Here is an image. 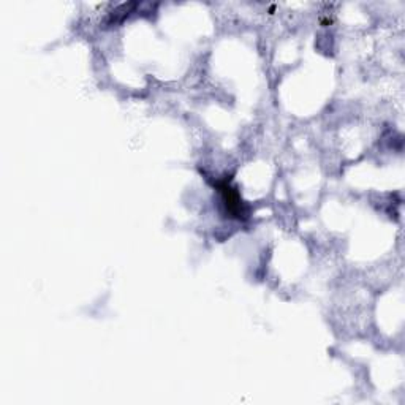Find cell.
<instances>
[{
	"instance_id": "obj_1",
	"label": "cell",
	"mask_w": 405,
	"mask_h": 405,
	"mask_svg": "<svg viewBox=\"0 0 405 405\" xmlns=\"http://www.w3.org/2000/svg\"><path fill=\"white\" fill-rule=\"evenodd\" d=\"M217 190L220 192L223 204L227 206V211L232 217H236V219H244L246 213H244V203L241 201L239 193L236 189H233L229 185V180H222V183H217Z\"/></svg>"
}]
</instances>
